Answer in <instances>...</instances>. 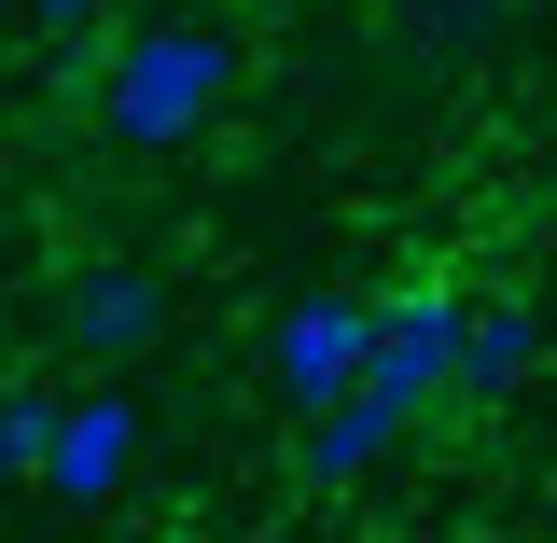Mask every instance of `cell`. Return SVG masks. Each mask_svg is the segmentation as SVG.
<instances>
[{
	"mask_svg": "<svg viewBox=\"0 0 557 543\" xmlns=\"http://www.w3.org/2000/svg\"><path fill=\"white\" fill-rule=\"evenodd\" d=\"M223 98H237V42L209 14H139L126 42L98 57V126H112V153H182V139L223 126Z\"/></svg>",
	"mask_w": 557,
	"mask_h": 543,
	"instance_id": "1",
	"label": "cell"
},
{
	"mask_svg": "<svg viewBox=\"0 0 557 543\" xmlns=\"http://www.w3.org/2000/svg\"><path fill=\"white\" fill-rule=\"evenodd\" d=\"M460 335H474V307L460 293H432V279H405V293H376V348H362V405H391L418 432V418L460 391Z\"/></svg>",
	"mask_w": 557,
	"mask_h": 543,
	"instance_id": "2",
	"label": "cell"
},
{
	"mask_svg": "<svg viewBox=\"0 0 557 543\" xmlns=\"http://www.w3.org/2000/svg\"><path fill=\"white\" fill-rule=\"evenodd\" d=\"M362 348H376V293H348V279H307V293L265 321V391H278L293 418H321L335 391H362Z\"/></svg>",
	"mask_w": 557,
	"mask_h": 543,
	"instance_id": "3",
	"label": "cell"
},
{
	"mask_svg": "<svg viewBox=\"0 0 557 543\" xmlns=\"http://www.w3.org/2000/svg\"><path fill=\"white\" fill-rule=\"evenodd\" d=\"M139 446H153L139 391H70V405H57V446H42V474H28V488H42L57 516H98V502H126Z\"/></svg>",
	"mask_w": 557,
	"mask_h": 543,
	"instance_id": "4",
	"label": "cell"
},
{
	"mask_svg": "<svg viewBox=\"0 0 557 543\" xmlns=\"http://www.w3.org/2000/svg\"><path fill=\"white\" fill-rule=\"evenodd\" d=\"M57 335L84 348V362H139V348L168 335V279L153 266H84L57 293Z\"/></svg>",
	"mask_w": 557,
	"mask_h": 543,
	"instance_id": "5",
	"label": "cell"
},
{
	"mask_svg": "<svg viewBox=\"0 0 557 543\" xmlns=\"http://www.w3.org/2000/svg\"><path fill=\"white\" fill-rule=\"evenodd\" d=\"M391 446H405V418H391V405H362V391H335V405L293 432V474H307V488H362Z\"/></svg>",
	"mask_w": 557,
	"mask_h": 543,
	"instance_id": "6",
	"label": "cell"
},
{
	"mask_svg": "<svg viewBox=\"0 0 557 543\" xmlns=\"http://www.w3.org/2000/svg\"><path fill=\"white\" fill-rule=\"evenodd\" d=\"M530 362H544V321L502 293V307H474V335H460V405H502V391H530Z\"/></svg>",
	"mask_w": 557,
	"mask_h": 543,
	"instance_id": "7",
	"label": "cell"
},
{
	"mask_svg": "<svg viewBox=\"0 0 557 543\" xmlns=\"http://www.w3.org/2000/svg\"><path fill=\"white\" fill-rule=\"evenodd\" d=\"M42 446H57V391H0V474L28 488V474H42Z\"/></svg>",
	"mask_w": 557,
	"mask_h": 543,
	"instance_id": "8",
	"label": "cell"
},
{
	"mask_svg": "<svg viewBox=\"0 0 557 543\" xmlns=\"http://www.w3.org/2000/svg\"><path fill=\"white\" fill-rule=\"evenodd\" d=\"M487 28H502V0H418V42L432 57H474Z\"/></svg>",
	"mask_w": 557,
	"mask_h": 543,
	"instance_id": "9",
	"label": "cell"
},
{
	"mask_svg": "<svg viewBox=\"0 0 557 543\" xmlns=\"http://www.w3.org/2000/svg\"><path fill=\"white\" fill-rule=\"evenodd\" d=\"M98 14H112V0H28V28H42V42H98Z\"/></svg>",
	"mask_w": 557,
	"mask_h": 543,
	"instance_id": "10",
	"label": "cell"
}]
</instances>
